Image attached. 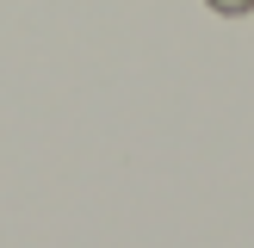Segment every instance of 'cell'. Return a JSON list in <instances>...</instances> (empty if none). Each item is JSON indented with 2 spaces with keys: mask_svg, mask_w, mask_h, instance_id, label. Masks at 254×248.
Instances as JSON below:
<instances>
[{
  "mask_svg": "<svg viewBox=\"0 0 254 248\" xmlns=\"http://www.w3.org/2000/svg\"><path fill=\"white\" fill-rule=\"evenodd\" d=\"M211 6H217V12H248L254 0H211Z\"/></svg>",
  "mask_w": 254,
  "mask_h": 248,
  "instance_id": "1",
  "label": "cell"
}]
</instances>
